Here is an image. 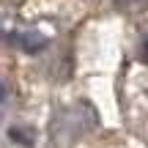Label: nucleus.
Returning <instances> with one entry per match:
<instances>
[{"instance_id":"1","label":"nucleus","mask_w":148,"mask_h":148,"mask_svg":"<svg viewBox=\"0 0 148 148\" xmlns=\"http://www.w3.org/2000/svg\"><path fill=\"white\" fill-rule=\"evenodd\" d=\"M8 137L14 140L16 145H25V148H33V143H36L33 132H30V129H22V126H11L8 129Z\"/></svg>"},{"instance_id":"2","label":"nucleus","mask_w":148,"mask_h":148,"mask_svg":"<svg viewBox=\"0 0 148 148\" xmlns=\"http://www.w3.org/2000/svg\"><path fill=\"white\" fill-rule=\"evenodd\" d=\"M19 47L25 49V52H38V49L44 47V38H33L30 33H22L19 36Z\"/></svg>"},{"instance_id":"3","label":"nucleus","mask_w":148,"mask_h":148,"mask_svg":"<svg viewBox=\"0 0 148 148\" xmlns=\"http://www.w3.org/2000/svg\"><path fill=\"white\" fill-rule=\"evenodd\" d=\"M143 55H145V58H148V38H145V41H143Z\"/></svg>"},{"instance_id":"4","label":"nucleus","mask_w":148,"mask_h":148,"mask_svg":"<svg viewBox=\"0 0 148 148\" xmlns=\"http://www.w3.org/2000/svg\"><path fill=\"white\" fill-rule=\"evenodd\" d=\"M3 96H5V88H3V85H0V101H3Z\"/></svg>"}]
</instances>
